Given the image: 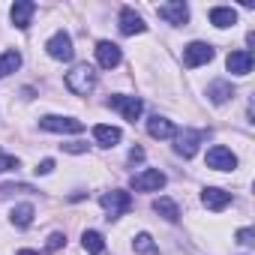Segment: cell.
Returning <instances> with one entry per match:
<instances>
[{"label":"cell","mask_w":255,"mask_h":255,"mask_svg":"<svg viewBox=\"0 0 255 255\" xmlns=\"http://www.w3.org/2000/svg\"><path fill=\"white\" fill-rule=\"evenodd\" d=\"M204 138H207V132H204V129H183V132H177V135H174V141H177V144H174V150H177L183 159H192V156L198 153V144H201Z\"/></svg>","instance_id":"3957f363"},{"label":"cell","mask_w":255,"mask_h":255,"mask_svg":"<svg viewBox=\"0 0 255 255\" xmlns=\"http://www.w3.org/2000/svg\"><path fill=\"white\" fill-rule=\"evenodd\" d=\"M234 237H237L240 246H252V243H255V231H252V228H240Z\"/></svg>","instance_id":"4316f807"},{"label":"cell","mask_w":255,"mask_h":255,"mask_svg":"<svg viewBox=\"0 0 255 255\" xmlns=\"http://www.w3.org/2000/svg\"><path fill=\"white\" fill-rule=\"evenodd\" d=\"M18 255H39V252H33V249H18Z\"/></svg>","instance_id":"4dcf8cb0"},{"label":"cell","mask_w":255,"mask_h":255,"mask_svg":"<svg viewBox=\"0 0 255 255\" xmlns=\"http://www.w3.org/2000/svg\"><path fill=\"white\" fill-rule=\"evenodd\" d=\"M66 246V234H60V231H54L51 237H48V243H45V252H60Z\"/></svg>","instance_id":"d4e9b609"},{"label":"cell","mask_w":255,"mask_h":255,"mask_svg":"<svg viewBox=\"0 0 255 255\" xmlns=\"http://www.w3.org/2000/svg\"><path fill=\"white\" fill-rule=\"evenodd\" d=\"M96 60H99V66H102V69H114V66H120V60H123L120 45H114V42L102 39V42L96 45Z\"/></svg>","instance_id":"4fadbf2b"},{"label":"cell","mask_w":255,"mask_h":255,"mask_svg":"<svg viewBox=\"0 0 255 255\" xmlns=\"http://www.w3.org/2000/svg\"><path fill=\"white\" fill-rule=\"evenodd\" d=\"M18 66H21V54L18 51H3V54H0V78L12 75Z\"/></svg>","instance_id":"603a6c76"},{"label":"cell","mask_w":255,"mask_h":255,"mask_svg":"<svg viewBox=\"0 0 255 255\" xmlns=\"http://www.w3.org/2000/svg\"><path fill=\"white\" fill-rule=\"evenodd\" d=\"M33 12H36V3H33V0H18V3L9 9V15H12V24H15L18 30H27V27H30V18H33Z\"/></svg>","instance_id":"9a60e30c"},{"label":"cell","mask_w":255,"mask_h":255,"mask_svg":"<svg viewBox=\"0 0 255 255\" xmlns=\"http://www.w3.org/2000/svg\"><path fill=\"white\" fill-rule=\"evenodd\" d=\"M207 96H210V102H213V105H222V102H228V99L234 96V87H231L228 81L216 78V81L207 87Z\"/></svg>","instance_id":"d6986e66"},{"label":"cell","mask_w":255,"mask_h":255,"mask_svg":"<svg viewBox=\"0 0 255 255\" xmlns=\"http://www.w3.org/2000/svg\"><path fill=\"white\" fill-rule=\"evenodd\" d=\"M63 150H69V153H84V150H87V144H81V141H72V144H63Z\"/></svg>","instance_id":"f1b7e54d"},{"label":"cell","mask_w":255,"mask_h":255,"mask_svg":"<svg viewBox=\"0 0 255 255\" xmlns=\"http://www.w3.org/2000/svg\"><path fill=\"white\" fill-rule=\"evenodd\" d=\"M132 249H135L138 255H159V249H156V243H153V237H150L147 231L135 234V240H132Z\"/></svg>","instance_id":"cb8c5ba5"},{"label":"cell","mask_w":255,"mask_h":255,"mask_svg":"<svg viewBox=\"0 0 255 255\" xmlns=\"http://www.w3.org/2000/svg\"><path fill=\"white\" fill-rule=\"evenodd\" d=\"M66 87L75 93V96H87L93 87H96V72L90 63H78L72 72H66Z\"/></svg>","instance_id":"6da1fadb"},{"label":"cell","mask_w":255,"mask_h":255,"mask_svg":"<svg viewBox=\"0 0 255 255\" xmlns=\"http://www.w3.org/2000/svg\"><path fill=\"white\" fill-rule=\"evenodd\" d=\"M51 171H54V159H42L36 165V174H51Z\"/></svg>","instance_id":"83f0119b"},{"label":"cell","mask_w":255,"mask_h":255,"mask_svg":"<svg viewBox=\"0 0 255 255\" xmlns=\"http://www.w3.org/2000/svg\"><path fill=\"white\" fill-rule=\"evenodd\" d=\"M153 210H156L162 219H168V222H177V219H180V210H177V204H174L171 198H156V201H153Z\"/></svg>","instance_id":"44dd1931"},{"label":"cell","mask_w":255,"mask_h":255,"mask_svg":"<svg viewBox=\"0 0 255 255\" xmlns=\"http://www.w3.org/2000/svg\"><path fill=\"white\" fill-rule=\"evenodd\" d=\"M201 204H204L207 210L219 213V210H225V207L231 204V192H225V189H219V186H204V189H201Z\"/></svg>","instance_id":"8fae6325"},{"label":"cell","mask_w":255,"mask_h":255,"mask_svg":"<svg viewBox=\"0 0 255 255\" xmlns=\"http://www.w3.org/2000/svg\"><path fill=\"white\" fill-rule=\"evenodd\" d=\"M81 243H84V249H87L90 255H102V252H105V237H102L99 231H84V234H81Z\"/></svg>","instance_id":"7402d4cb"},{"label":"cell","mask_w":255,"mask_h":255,"mask_svg":"<svg viewBox=\"0 0 255 255\" xmlns=\"http://www.w3.org/2000/svg\"><path fill=\"white\" fill-rule=\"evenodd\" d=\"M45 51H48V57H54V60H72V54H75L72 36H69L66 30H57V33L45 42Z\"/></svg>","instance_id":"8992f818"},{"label":"cell","mask_w":255,"mask_h":255,"mask_svg":"<svg viewBox=\"0 0 255 255\" xmlns=\"http://www.w3.org/2000/svg\"><path fill=\"white\" fill-rule=\"evenodd\" d=\"M108 105H111V108H117V111H120L126 120H132V123L141 117V108H144L138 96H126V93H117V96H111V99H108Z\"/></svg>","instance_id":"9c48e42d"},{"label":"cell","mask_w":255,"mask_h":255,"mask_svg":"<svg viewBox=\"0 0 255 255\" xmlns=\"http://www.w3.org/2000/svg\"><path fill=\"white\" fill-rule=\"evenodd\" d=\"M39 126H42V129H48V132H69V135L84 132V123H81V120H75V117H60V114H45V117L39 120Z\"/></svg>","instance_id":"277c9868"},{"label":"cell","mask_w":255,"mask_h":255,"mask_svg":"<svg viewBox=\"0 0 255 255\" xmlns=\"http://www.w3.org/2000/svg\"><path fill=\"white\" fill-rule=\"evenodd\" d=\"M210 24L213 27H231V24H237V12L231 9V6H213L210 9Z\"/></svg>","instance_id":"ac0fdd59"},{"label":"cell","mask_w":255,"mask_h":255,"mask_svg":"<svg viewBox=\"0 0 255 255\" xmlns=\"http://www.w3.org/2000/svg\"><path fill=\"white\" fill-rule=\"evenodd\" d=\"M99 204L105 207L108 219H120L126 210L132 207V195H129V192H123V189H111V192H105V195L99 198Z\"/></svg>","instance_id":"7a4b0ae2"},{"label":"cell","mask_w":255,"mask_h":255,"mask_svg":"<svg viewBox=\"0 0 255 255\" xmlns=\"http://www.w3.org/2000/svg\"><path fill=\"white\" fill-rule=\"evenodd\" d=\"M147 135L150 138H174L177 135V129H174V123L168 120V117H150L147 120Z\"/></svg>","instance_id":"2e32d148"},{"label":"cell","mask_w":255,"mask_h":255,"mask_svg":"<svg viewBox=\"0 0 255 255\" xmlns=\"http://www.w3.org/2000/svg\"><path fill=\"white\" fill-rule=\"evenodd\" d=\"M213 45L210 42H189L186 48H183V66L186 69H195V66H204V63H210L213 60Z\"/></svg>","instance_id":"5b68a950"},{"label":"cell","mask_w":255,"mask_h":255,"mask_svg":"<svg viewBox=\"0 0 255 255\" xmlns=\"http://www.w3.org/2000/svg\"><path fill=\"white\" fill-rule=\"evenodd\" d=\"M207 168H213V171H234L237 168V156L225 144H213L207 150Z\"/></svg>","instance_id":"52a82bcc"},{"label":"cell","mask_w":255,"mask_h":255,"mask_svg":"<svg viewBox=\"0 0 255 255\" xmlns=\"http://www.w3.org/2000/svg\"><path fill=\"white\" fill-rule=\"evenodd\" d=\"M165 186V174L159 168H144L141 174L132 177V189L135 192H159Z\"/></svg>","instance_id":"ba28073f"},{"label":"cell","mask_w":255,"mask_h":255,"mask_svg":"<svg viewBox=\"0 0 255 255\" xmlns=\"http://www.w3.org/2000/svg\"><path fill=\"white\" fill-rule=\"evenodd\" d=\"M15 168H18V159L0 150V171H15Z\"/></svg>","instance_id":"484cf974"},{"label":"cell","mask_w":255,"mask_h":255,"mask_svg":"<svg viewBox=\"0 0 255 255\" xmlns=\"http://www.w3.org/2000/svg\"><path fill=\"white\" fill-rule=\"evenodd\" d=\"M120 129L117 126H108V123H96L93 126V138H96V144H102V147H114L117 141H120Z\"/></svg>","instance_id":"e0dca14e"},{"label":"cell","mask_w":255,"mask_h":255,"mask_svg":"<svg viewBox=\"0 0 255 255\" xmlns=\"http://www.w3.org/2000/svg\"><path fill=\"white\" fill-rule=\"evenodd\" d=\"M141 159H144V150L141 147H132L129 150V162H141Z\"/></svg>","instance_id":"f546056e"},{"label":"cell","mask_w":255,"mask_h":255,"mask_svg":"<svg viewBox=\"0 0 255 255\" xmlns=\"http://www.w3.org/2000/svg\"><path fill=\"white\" fill-rule=\"evenodd\" d=\"M225 66L231 75H249L252 72V51L249 48H240V51H231L225 57Z\"/></svg>","instance_id":"5bb4252c"},{"label":"cell","mask_w":255,"mask_h":255,"mask_svg":"<svg viewBox=\"0 0 255 255\" xmlns=\"http://www.w3.org/2000/svg\"><path fill=\"white\" fill-rule=\"evenodd\" d=\"M156 12H159V18H165V21L174 24V27H180V24L189 21V6L183 3V0H174V3H162V6H156Z\"/></svg>","instance_id":"30bf717a"},{"label":"cell","mask_w":255,"mask_h":255,"mask_svg":"<svg viewBox=\"0 0 255 255\" xmlns=\"http://www.w3.org/2000/svg\"><path fill=\"white\" fill-rule=\"evenodd\" d=\"M33 216H36L33 204H18V207L12 210V225H15V228H30V225H33Z\"/></svg>","instance_id":"ffe728a7"},{"label":"cell","mask_w":255,"mask_h":255,"mask_svg":"<svg viewBox=\"0 0 255 255\" xmlns=\"http://www.w3.org/2000/svg\"><path fill=\"white\" fill-rule=\"evenodd\" d=\"M144 30H147V24L135 9H129V6L120 9V33L123 36H135V33H144Z\"/></svg>","instance_id":"7c38bea8"}]
</instances>
